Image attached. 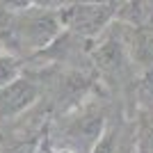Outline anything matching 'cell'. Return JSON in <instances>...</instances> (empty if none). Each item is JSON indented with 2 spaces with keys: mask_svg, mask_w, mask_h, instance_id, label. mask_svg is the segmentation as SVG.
<instances>
[{
  "mask_svg": "<svg viewBox=\"0 0 153 153\" xmlns=\"http://www.w3.org/2000/svg\"><path fill=\"white\" fill-rule=\"evenodd\" d=\"M62 21L57 12L25 7V9H7L0 7V48L16 59L34 57L55 44L62 32Z\"/></svg>",
  "mask_w": 153,
  "mask_h": 153,
  "instance_id": "6da1fadb",
  "label": "cell"
},
{
  "mask_svg": "<svg viewBox=\"0 0 153 153\" xmlns=\"http://www.w3.org/2000/svg\"><path fill=\"white\" fill-rule=\"evenodd\" d=\"M105 128H108V121H105L103 108L98 105L78 108L76 112L62 119L59 149H66L71 153H91Z\"/></svg>",
  "mask_w": 153,
  "mask_h": 153,
  "instance_id": "7a4b0ae2",
  "label": "cell"
},
{
  "mask_svg": "<svg viewBox=\"0 0 153 153\" xmlns=\"http://www.w3.org/2000/svg\"><path fill=\"white\" fill-rule=\"evenodd\" d=\"M57 14L64 27L80 32V34H94L112 19L114 2H108V0H80V2L66 7Z\"/></svg>",
  "mask_w": 153,
  "mask_h": 153,
  "instance_id": "3957f363",
  "label": "cell"
},
{
  "mask_svg": "<svg viewBox=\"0 0 153 153\" xmlns=\"http://www.w3.org/2000/svg\"><path fill=\"white\" fill-rule=\"evenodd\" d=\"M41 96V87L25 76H19L9 85L0 87V121L16 119L34 105Z\"/></svg>",
  "mask_w": 153,
  "mask_h": 153,
  "instance_id": "277c9868",
  "label": "cell"
},
{
  "mask_svg": "<svg viewBox=\"0 0 153 153\" xmlns=\"http://www.w3.org/2000/svg\"><path fill=\"white\" fill-rule=\"evenodd\" d=\"M128 55L140 69H153V25H135L126 41Z\"/></svg>",
  "mask_w": 153,
  "mask_h": 153,
  "instance_id": "5b68a950",
  "label": "cell"
},
{
  "mask_svg": "<svg viewBox=\"0 0 153 153\" xmlns=\"http://www.w3.org/2000/svg\"><path fill=\"white\" fill-rule=\"evenodd\" d=\"M21 76V59H16L14 55L0 51V87L9 85L12 80Z\"/></svg>",
  "mask_w": 153,
  "mask_h": 153,
  "instance_id": "8992f818",
  "label": "cell"
},
{
  "mask_svg": "<svg viewBox=\"0 0 153 153\" xmlns=\"http://www.w3.org/2000/svg\"><path fill=\"white\" fill-rule=\"evenodd\" d=\"M117 151V126H108L103 130L101 140L96 142L91 153H114Z\"/></svg>",
  "mask_w": 153,
  "mask_h": 153,
  "instance_id": "52a82bcc",
  "label": "cell"
},
{
  "mask_svg": "<svg viewBox=\"0 0 153 153\" xmlns=\"http://www.w3.org/2000/svg\"><path fill=\"white\" fill-rule=\"evenodd\" d=\"M76 2H80V0H32V5H34V7L51 9V12H62V9L76 5Z\"/></svg>",
  "mask_w": 153,
  "mask_h": 153,
  "instance_id": "ba28073f",
  "label": "cell"
},
{
  "mask_svg": "<svg viewBox=\"0 0 153 153\" xmlns=\"http://www.w3.org/2000/svg\"><path fill=\"white\" fill-rule=\"evenodd\" d=\"M44 146H46V153H71V151H66V149H59V146H55V144H51V142H44Z\"/></svg>",
  "mask_w": 153,
  "mask_h": 153,
  "instance_id": "9c48e42d",
  "label": "cell"
},
{
  "mask_svg": "<svg viewBox=\"0 0 153 153\" xmlns=\"http://www.w3.org/2000/svg\"><path fill=\"white\" fill-rule=\"evenodd\" d=\"M34 153H46V146H44V142H41V144H37V149H34Z\"/></svg>",
  "mask_w": 153,
  "mask_h": 153,
  "instance_id": "30bf717a",
  "label": "cell"
},
{
  "mask_svg": "<svg viewBox=\"0 0 153 153\" xmlns=\"http://www.w3.org/2000/svg\"><path fill=\"white\" fill-rule=\"evenodd\" d=\"M108 2H112V0H108Z\"/></svg>",
  "mask_w": 153,
  "mask_h": 153,
  "instance_id": "8fae6325",
  "label": "cell"
},
{
  "mask_svg": "<svg viewBox=\"0 0 153 153\" xmlns=\"http://www.w3.org/2000/svg\"><path fill=\"white\" fill-rule=\"evenodd\" d=\"M0 51H2V48H0Z\"/></svg>",
  "mask_w": 153,
  "mask_h": 153,
  "instance_id": "7c38bea8",
  "label": "cell"
}]
</instances>
